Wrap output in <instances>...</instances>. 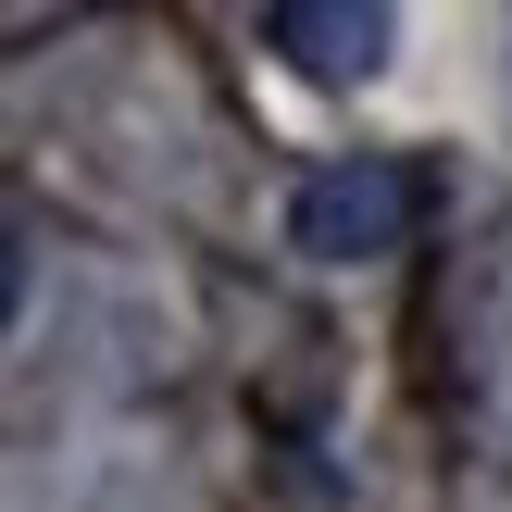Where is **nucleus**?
I'll return each mask as SVG.
<instances>
[{
    "mask_svg": "<svg viewBox=\"0 0 512 512\" xmlns=\"http://www.w3.org/2000/svg\"><path fill=\"white\" fill-rule=\"evenodd\" d=\"M288 238L313 250V263H375V250L413 238V175H400L388 150H363V163H325L313 188L288 200Z\"/></svg>",
    "mask_w": 512,
    "mask_h": 512,
    "instance_id": "nucleus-1",
    "label": "nucleus"
},
{
    "mask_svg": "<svg viewBox=\"0 0 512 512\" xmlns=\"http://www.w3.org/2000/svg\"><path fill=\"white\" fill-rule=\"evenodd\" d=\"M263 50H288L300 75L350 88V75L388 63V13H350V0H275V13H263Z\"/></svg>",
    "mask_w": 512,
    "mask_h": 512,
    "instance_id": "nucleus-2",
    "label": "nucleus"
}]
</instances>
